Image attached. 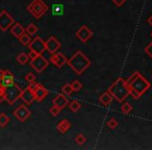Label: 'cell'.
Returning a JSON list of instances; mask_svg holds the SVG:
<instances>
[{"label": "cell", "mask_w": 152, "mask_h": 150, "mask_svg": "<svg viewBox=\"0 0 152 150\" xmlns=\"http://www.w3.org/2000/svg\"><path fill=\"white\" fill-rule=\"evenodd\" d=\"M151 37H152V32H151Z\"/></svg>", "instance_id": "ab89813d"}, {"label": "cell", "mask_w": 152, "mask_h": 150, "mask_svg": "<svg viewBox=\"0 0 152 150\" xmlns=\"http://www.w3.org/2000/svg\"><path fill=\"white\" fill-rule=\"evenodd\" d=\"M45 45H46V50L50 53V55L57 52L61 47V44L55 37H50L48 40L45 41Z\"/></svg>", "instance_id": "8fae6325"}, {"label": "cell", "mask_w": 152, "mask_h": 150, "mask_svg": "<svg viewBox=\"0 0 152 150\" xmlns=\"http://www.w3.org/2000/svg\"><path fill=\"white\" fill-rule=\"evenodd\" d=\"M3 75H4V70H0V79L3 78Z\"/></svg>", "instance_id": "f35d334b"}, {"label": "cell", "mask_w": 152, "mask_h": 150, "mask_svg": "<svg viewBox=\"0 0 152 150\" xmlns=\"http://www.w3.org/2000/svg\"><path fill=\"white\" fill-rule=\"evenodd\" d=\"M38 55H39L38 53L34 52V51H31V50H30V51H29V53H28V56H29V59H36V57L38 56Z\"/></svg>", "instance_id": "8d00e7d4"}, {"label": "cell", "mask_w": 152, "mask_h": 150, "mask_svg": "<svg viewBox=\"0 0 152 150\" xmlns=\"http://www.w3.org/2000/svg\"><path fill=\"white\" fill-rule=\"evenodd\" d=\"M13 114H14V116L17 118V120H19L20 122H25V121L30 117L31 112H30V110L27 108V105L24 103V104H21V105L18 106V108L14 110Z\"/></svg>", "instance_id": "ba28073f"}, {"label": "cell", "mask_w": 152, "mask_h": 150, "mask_svg": "<svg viewBox=\"0 0 152 150\" xmlns=\"http://www.w3.org/2000/svg\"><path fill=\"white\" fill-rule=\"evenodd\" d=\"M132 106H131L130 103H128V102H125V103H123L122 105H121V112L123 113V114H129V113L132 110Z\"/></svg>", "instance_id": "4316f807"}, {"label": "cell", "mask_w": 152, "mask_h": 150, "mask_svg": "<svg viewBox=\"0 0 152 150\" xmlns=\"http://www.w3.org/2000/svg\"><path fill=\"white\" fill-rule=\"evenodd\" d=\"M27 10L36 19H40L48 12L49 7L43 0H32Z\"/></svg>", "instance_id": "277c9868"}, {"label": "cell", "mask_w": 152, "mask_h": 150, "mask_svg": "<svg viewBox=\"0 0 152 150\" xmlns=\"http://www.w3.org/2000/svg\"><path fill=\"white\" fill-rule=\"evenodd\" d=\"M25 31L27 32L28 34H29L30 37L31 36H34V34L38 32V27H37V25L34 23H30L29 25L26 27Z\"/></svg>", "instance_id": "d4e9b609"}, {"label": "cell", "mask_w": 152, "mask_h": 150, "mask_svg": "<svg viewBox=\"0 0 152 150\" xmlns=\"http://www.w3.org/2000/svg\"><path fill=\"white\" fill-rule=\"evenodd\" d=\"M126 83L130 90V96L134 99H139L144 93H146L151 88V83L139 71H135L127 79Z\"/></svg>", "instance_id": "6da1fadb"}, {"label": "cell", "mask_w": 152, "mask_h": 150, "mask_svg": "<svg viewBox=\"0 0 152 150\" xmlns=\"http://www.w3.org/2000/svg\"><path fill=\"white\" fill-rule=\"evenodd\" d=\"M3 77H5V78H14V74L12 73L10 70H4V75H3Z\"/></svg>", "instance_id": "d590c367"}, {"label": "cell", "mask_w": 152, "mask_h": 150, "mask_svg": "<svg viewBox=\"0 0 152 150\" xmlns=\"http://www.w3.org/2000/svg\"><path fill=\"white\" fill-rule=\"evenodd\" d=\"M61 108H59V106L55 105V104H53V106H51L50 108V114L54 117H56L57 115L61 114Z\"/></svg>", "instance_id": "83f0119b"}, {"label": "cell", "mask_w": 152, "mask_h": 150, "mask_svg": "<svg viewBox=\"0 0 152 150\" xmlns=\"http://www.w3.org/2000/svg\"><path fill=\"white\" fill-rule=\"evenodd\" d=\"M14 83H14V78H5V77H3L2 79H0V85L2 86L3 88L11 87Z\"/></svg>", "instance_id": "484cf974"}, {"label": "cell", "mask_w": 152, "mask_h": 150, "mask_svg": "<svg viewBox=\"0 0 152 150\" xmlns=\"http://www.w3.org/2000/svg\"><path fill=\"white\" fill-rule=\"evenodd\" d=\"M107 91L118 102H123L128 96H130V90L127 86L126 80H124L122 77L116 79V81L108 88Z\"/></svg>", "instance_id": "3957f363"}, {"label": "cell", "mask_w": 152, "mask_h": 150, "mask_svg": "<svg viewBox=\"0 0 152 150\" xmlns=\"http://www.w3.org/2000/svg\"><path fill=\"white\" fill-rule=\"evenodd\" d=\"M28 48H29V50L37 52L39 55H42L43 52L46 51L45 41H43V39L40 38V37H36V38L28 44Z\"/></svg>", "instance_id": "52a82bcc"}, {"label": "cell", "mask_w": 152, "mask_h": 150, "mask_svg": "<svg viewBox=\"0 0 152 150\" xmlns=\"http://www.w3.org/2000/svg\"><path fill=\"white\" fill-rule=\"evenodd\" d=\"M10 122V117L5 113L0 114V127H5Z\"/></svg>", "instance_id": "cb8c5ba5"}, {"label": "cell", "mask_w": 152, "mask_h": 150, "mask_svg": "<svg viewBox=\"0 0 152 150\" xmlns=\"http://www.w3.org/2000/svg\"><path fill=\"white\" fill-rule=\"evenodd\" d=\"M72 88H73L74 92H78L81 90V88H83V85H81V83L79 80H77V79H75V80L73 81V83H71Z\"/></svg>", "instance_id": "f546056e"}, {"label": "cell", "mask_w": 152, "mask_h": 150, "mask_svg": "<svg viewBox=\"0 0 152 150\" xmlns=\"http://www.w3.org/2000/svg\"><path fill=\"white\" fill-rule=\"evenodd\" d=\"M145 52L147 53L148 56H150L152 59V42H150L149 44L145 47Z\"/></svg>", "instance_id": "d6a6232c"}, {"label": "cell", "mask_w": 152, "mask_h": 150, "mask_svg": "<svg viewBox=\"0 0 152 150\" xmlns=\"http://www.w3.org/2000/svg\"><path fill=\"white\" fill-rule=\"evenodd\" d=\"M50 61L57 68H61L64 65H66L68 61V59L65 56V54L61 52H55L51 54Z\"/></svg>", "instance_id": "7c38bea8"}, {"label": "cell", "mask_w": 152, "mask_h": 150, "mask_svg": "<svg viewBox=\"0 0 152 150\" xmlns=\"http://www.w3.org/2000/svg\"><path fill=\"white\" fill-rule=\"evenodd\" d=\"M113 99H114V97L112 96V94L108 91H106L99 97V102L103 106H108L113 102Z\"/></svg>", "instance_id": "e0dca14e"}, {"label": "cell", "mask_w": 152, "mask_h": 150, "mask_svg": "<svg viewBox=\"0 0 152 150\" xmlns=\"http://www.w3.org/2000/svg\"><path fill=\"white\" fill-rule=\"evenodd\" d=\"M56 128L61 133H65L71 128V123H70V121L67 120V119H63V120L57 124Z\"/></svg>", "instance_id": "ac0fdd59"}, {"label": "cell", "mask_w": 152, "mask_h": 150, "mask_svg": "<svg viewBox=\"0 0 152 150\" xmlns=\"http://www.w3.org/2000/svg\"><path fill=\"white\" fill-rule=\"evenodd\" d=\"M80 108H81L80 102L76 101V100H73V101H71L69 103V110H71V112L76 113V112H78V110H80Z\"/></svg>", "instance_id": "44dd1931"}, {"label": "cell", "mask_w": 152, "mask_h": 150, "mask_svg": "<svg viewBox=\"0 0 152 150\" xmlns=\"http://www.w3.org/2000/svg\"><path fill=\"white\" fill-rule=\"evenodd\" d=\"M20 98L23 100V102L26 104V105H30L32 102L36 101L34 90H32L30 87H27L26 89H24L23 91H22L21 97H20Z\"/></svg>", "instance_id": "4fadbf2b"}, {"label": "cell", "mask_w": 152, "mask_h": 150, "mask_svg": "<svg viewBox=\"0 0 152 150\" xmlns=\"http://www.w3.org/2000/svg\"><path fill=\"white\" fill-rule=\"evenodd\" d=\"M51 11H52V15H54V16H61V15H63V13H64V7H63V4H59V3L53 4L52 7H51Z\"/></svg>", "instance_id": "d6986e66"}, {"label": "cell", "mask_w": 152, "mask_h": 150, "mask_svg": "<svg viewBox=\"0 0 152 150\" xmlns=\"http://www.w3.org/2000/svg\"><path fill=\"white\" fill-rule=\"evenodd\" d=\"M147 22H148V23L150 24V25L152 26V15L150 16V17H149V18H148V19H147Z\"/></svg>", "instance_id": "74e56055"}, {"label": "cell", "mask_w": 152, "mask_h": 150, "mask_svg": "<svg viewBox=\"0 0 152 150\" xmlns=\"http://www.w3.org/2000/svg\"><path fill=\"white\" fill-rule=\"evenodd\" d=\"M75 34L83 43H87L93 37V31L87 25H83L79 27V29L76 31Z\"/></svg>", "instance_id": "30bf717a"}, {"label": "cell", "mask_w": 152, "mask_h": 150, "mask_svg": "<svg viewBox=\"0 0 152 150\" xmlns=\"http://www.w3.org/2000/svg\"><path fill=\"white\" fill-rule=\"evenodd\" d=\"M29 56H28V54H26V53L22 52L20 53L19 55L17 56V61L19 64H21V65H26V64L28 63V61H29Z\"/></svg>", "instance_id": "603a6c76"}, {"label": "cell", "mask_w": 152, "mask_h": 150, "mask_svg": "<svg viewBox=\"0 0 152 150\" xmlns=\"http://www.w3.org/2000/svg\"><path fill=\"white\" fill-rule=\"evenodd\" d=\"M24 32H25V28H24L20 23H14L13 25H12L11 34H13L15 38L19 39Z\"/></svg>", "instance_id": "2e32d148"}, {"label": "cell", "mask_w": 152, "mask_h": 150, "mask_svg": "<svg viewBox=\"0 0 152 150\" xmlns=\"http://www.w3.org/2000/svg\"><path fill=\"white\" fill-rule=\"evenodd\" d=\"M107 126L110 129H115L117 126H118V121H117L115 118L110 119V121L107 122Z\"/></svg>", "instance_id": "4dcf8cb0"}, {"label": "cell", "mask_w": 152, "mask_h": 150, "mask_svg": "<svg viewBox=\"0 0 152 150\" xmlns=\"http://www.w3.org/2000/svg\"><path fill=\"white\" fill-rule=\"evenodd\" d=\"M23 90L20 89V87H18V85L14 83L11 87L4 88V95H5V101L10 104V105H13L20 97H21V94Z\"/></svg>", "instance_id": "5b68a950"}, {"label": "cell", "mask_w": 152, "mask_h": 150, "mask_svg": "<svg viewBox=\"0 0 152 150\" xmlns=\"http://www.w3.org/2000/svg\"><path fill=\"white\" fill-rule=\"evenodd\" d=\"M67 64L76 74L80 75L91 66V61L83 51L78 50L68 59Z\"/></svg>", "instance_id": "7a4b0ae2"}, {"label": "cell", "mask_w": 152, "mask_h": 150, "mask_svg": "<svg viewBox=\"0 0 152 150\" xmlns=\"http://www.w3.org/2000/svg\"><path fill=\"white\" fill-rule=\"evenodd\" d=\"M34 98H36V101L38 102H42L45 98L48 96V90L44 87L43 85L41 83H38L37 88L34 90Z\"/></svg>", "instance_id": "5bb4252c"}, {"label": "cell", "mask_w": 152, "mask_h": 150, "mask_svg": "<svg viewBox=\"0 0 152 150\" xmlns=\"http://www.w3.org/2000/svg\"><path fill=\"white\" fill-rule=\"evenodd\" d=\"M19 42L21 43L22 45H24V46H26L27 45L28 46V44H29L30 42H31V38H30V36L27 34V32H24L23 34H22L21 37L19 38Z\"/></svg>", "instance_id": "7402d4cb"}, {"label": "cell", "mask_w": 152, "mask_h": 150, "mask_svg": "<svg viewBox=\"0 0 152 150\" xmlns=\"http://www.w3.org/2000/svg\"><path fill=\"white\" fill-rule=\"evenodd\" d=\"M112 1H113V3L116 5V7H122V5L124 4L126 0H112Z\"/></svg>", "instance_id": "e575fe53"}, {"label": "cell", "mask_w": 152, "mask_h": 150, "mask_svg": "<svg viewBox=\"0 0 152 150\" xmlns=\"http://www.w3.org/2000/svg\"><path fill=\"white\" fill-rule=\"evenodd\" d=\"M52 102H53V104L59 106L61 108H64L65 106L68 105V98L65 94L61 93V94H57V95L53 98Z\"/></svg>", "instance_id": "9a60e30c"}, {"label": "cell", "mask_w": 152, "mask_h": 150, "mask_svg": "<svg viewBox=\"0 0 152 150\" xmlns=\"http://www.w3.org/2000/svg\"><path fill=\"white\" fill-rule=\"evenodd\" d=\"M73 92H74V90H73V88H72L71 83H66V85H64L63 88H61V93L65 94L67 97L71 96Z\"/></svg>", "instance_id": "ffe728a7"}, {"label": "cell", "mask_w": 152, "mask_h": 150, "mask_svg": "<svg viewBox=\"0 0 152 150\" xmlns=\"http://www.w3.org/2000/svg\"><path fill=\"white\" fill-rule=\"evenodd\" d=\"M5 100V95H4V88L0 85V103L3 102Z\"/></svg>", "instance_id": "836d02e7"}, {"label": "cell", "mask_w": 152, "mask_h": 150, "mask_svg": "<svg viewBox=\"0 0 152 150\" xmlns=\"http://www.w3.org/2000/svg\"><path fill=\"white\" fill-rule=\"evenodd\" d=\"M25 80L27 81L28 83H34V81H36V76H34V74L31 73V72H29V73H27L25 75Z\"/></svg>", "instance_id": "1f68e13d"}, {"label": "cell", "mask_w": 152, "mask_h": 150, "mask_svg": "<svg viewBox=\"0 0 152 150\" xmlns=\"http://www.w3.org/2000/svg\"><path fill=\"white\" fill-rule=\"evenodd\" d=\"M14 23H15V20L7 11H2L0 13V30L1 31H7Z\"/></svg>", "instance_id": "9c48e42d"}, {"label": "cell", "mask_w": 152, "mask_h": 150, "mask_svg": "<svg viewBox=\"0 0 152 150\" xmlns=\"http://www.w3.org/2000/svg\"><path fill=\"white\" fill-rule=\"evenodd\" d=\"M75 142L77 144H78L79 146H81V145H83V144L87 142V138L85 137V135H83V133H79L77 137H76V139H75Z\"/></svg>", "instance_id": "f1b7e54d"}, {"label": "cell", "mask_w": 152, "mask_h": 150, "mask_svg": "<svg viewBox=\"0 0 152 150\" xmlns=\"http://www.w3.org/2000/svg\"><path fill=\"white\" fill-rule=\"evenodd\" d=\"M48 65H49V61L45 59L43 55H38L36 59H30V66L38 73H42L48 67Z\"/></svg>", "instance_id": "8992f818"}]
</instances>
